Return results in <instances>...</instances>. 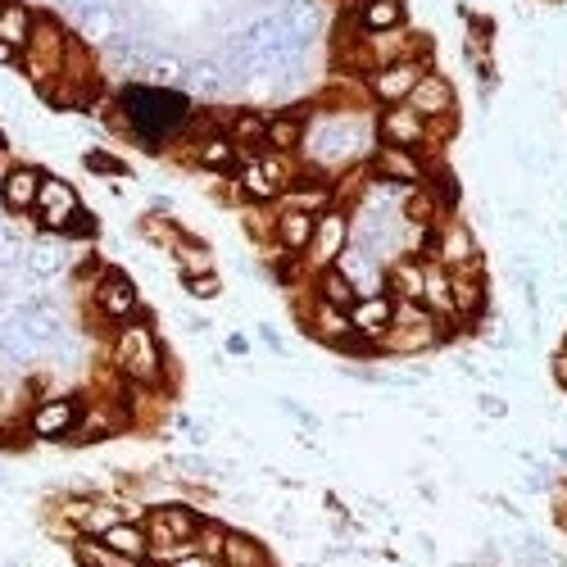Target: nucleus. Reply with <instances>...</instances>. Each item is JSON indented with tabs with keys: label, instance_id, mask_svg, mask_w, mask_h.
Returning <instances> with one entry per match:
<instances>
[{
	"label": "nucleus",
	"instance_id": "obj_1",
	"mask_svg": "<svg viewBox=\"0 0 567 567\" xmlns=\"http://www.w3.org/2000/svg\"><path fill=\"white\" fill-rule=\"evenodd\" d=\"M192 118H196V110H192L186 91L151 86V82H127L110 110V127H118L123 136H132L136 146H146V151L168 146L173 136L192 127Z\"/></svg>",
	"mask_w": 567,
	"mask_h": 567
},
{
	"label": "nucleus",
	"instance_id": "obj_2",
	"mask_svg": "<svg viewBox=\"0 0 567 567\" xmlns=\"http://www.w3.org/2000/svg\"><path fill=\"white\" fill-rule=\"evenodd\" d=\"M372 141H377V127L372 118H363V110H327L309 118L300 155H305V168L337 182L346 168L368 164V155L377 151Z\"/></svg>",
	"mask_w": 567,
	"mask_h": 567
},
{
	"label": "nucleus",
	"instance_id": "obj_3",
	"mask_svg": "<svg viewBox=\"0 0 567 567\" xmlns=\"http://www.w3.org/2000/svg\"><path fill=\"white\" fill-rule=\"evenodd\" d=\"M110 363L136 391H164L168 386V354L151 318H136L110 337Z\"/></svg>",
	"mask_w": 567,
	"mask_h": 567
},
{
	"label": "nucleus",
	"instance_id": "obj_4",
	"mask_svg": "<svg viewBox=\"0 0 567 567\" xmlns=\"http://www.w3.org/2000/svg\"><path fill=\"white\" fill-rule=\"evenodd\" d=\"M441 341H450L445 327L422 309V305H400L395 300V322L391 332L382 337V346H377V354H395V359H413V354H427L436 350Z\"/></svg>",
	"mask_w": 567,
	"mask_h": 567
},
{
	"label": "nucleus",
	"instance_id": "obj_5",
	"mask_svg": "<svg viewBox=\"0 0 567 567\" xmlns=\"http://www.w3.org/2000/svg\"><path fill=\"white\" fill-rule=\"evenodd\" d=\"M91 313H96L110 332H118V327L146 318V305H141V291H136V281L127 272L105 268L96 277V287H91Z\"/></svg>",
	"mask_w": 567,
	"mask_h": 567
},
{
	"label": "nucleus",
	"instance_id": "obj_6",
	"mask_svg": "<svg viewBox=\"0 0 567 567\" xmlns=\"http://www.w3.org/2000/svg\"><path fill=\"white\" fill-rule=\"evenodd\" d=\"M69 45L73 37L51 19V14H37V28H32V41H28V51L19 55L28 78L41 82V86H51L60 73H64V60H69Z\"/></svg>",
	"mask_w": 567,
	"mask_h": 567
},
{
	"label": "nucleus",
	"instance_id": "obj_7",
	"mask_svg": "<svg viewBox=\"0 0 567 567\" xmlns=\"http://www.w3.org/2000/svg\"><path fill=\"white\" fill-rule=\"evenodd\" d=\"M427 259H436L450 272H472L482 268V246H477V231H472L463 218H445L432 227V241H427Z\"/></svg>",
	"mask_w": 567,
	"mask_h": 567
},
{
	"label": "nucleus",
	"instance_id": "obj_8",
	"mask_svg": "<svg viewBox=\"0 0 567 567\" xmlns=\"http://www.w3.org/2000/svg\"><path fill=\"white\" fill-rule=\"evenodd\" d=\"M78 417H82V400H73V395H37L28 417H23V427L37 441H73Z\"/></svg>",
	"mask_w": 567,
	"mask_h": 567
},
{
	"label": "nucleus",
	"instance_id": "obj_9",
	"mask_svg": "<svg viewBox=\"0 0 567 567\" xmlns=\"http://www.w3.org/2000/svg\"><path fill=\"white\" fill-rule=\"evenodd\" d=\"M350 250V209L346 205H332L327 214H318V223H313V241H309V250H305V264L313 268V272H322V268H337V259Z\"/></svg>",
	"mask_w": 567,
	"mask_h": 567
},
{
	"label": "nucleus",
	"instance_id": "obj_10",
	"mask_svg": "<svg viewBox=\"0 0 567 567\" xmlns=\"http://www.w3.org/2000/svg\"><path fill=\"white\" fill-rule=\"evenodd\" d=\"M427 69H432L427 60H395V64H386V69L368 73V78H363L368 101H377L382 110H391V105H409L413 86L422 82V73H427Z\"/></svg>",
	"mask_w": 567,
	"mask_h": 567
},
{
	"label": "nucleus",
	"instance_id": "obj_11",
	"mask_svg": "<svg viewBox=\"0 0 567 567\" xmlns=\"http://www.w3.org/2000/svg\"><path fill=\"white\" fill-rule=\"evenodd\" d=\"M78 214H82V200H78L73 186H69L64 177H45V182H41V196H37V209H32L37 227H41L45 236H64Z\"/></svg>",
	"mask_w": 567,
	"mask_h": 567
},
{
	"label": "nucleus",
	"instance_id": "obj_12",
	"mask_svg": "<svg viewBox=\"0 0 567 567\" xmlns=\"http://www.w3.org/2000/svg\"><path fill=\"white\" fill-rule=\"evenodd\" d=\"M377 127V146H395V151H427V118L413 114L409 105H391V110H377L372 118Z\"/></svg>",
	"mask_w": 567,
	"mask_h": 567
},
{
	"label": "nucleus",
	"instance_id": "obj_13",
	"mask_svg": "<svg viewBox=\"0 0 567 567\" xmlns=\"http://www.w3.org/2000/svg\"><path fill=\"white\" fill-rule=\"evenodd\" d=\"M427 173H432V164L422 159L417 151L377 146V151L368 155V177L391 182V186H400V192H409V186H422V182H427Z\"/></svg>",
	"mask_w": 567,
	"mask_h": 567
},
{
	"label": "nucleus",
	"instance_id": "obj_14",
	"mask_svg": "<svg viewBox=\"0 0 567 567\" xmlns=\"http://www.w3.org/2000/svg\"><path fill=\"white\" fill-rule=\"evenodd\" d=\"M391 322H395V300L386 291L359 296L350 305V327H354V337L368 341V346H382V337L391 332Z\"/></svg>",
	"mask_w": 567,
	"mask_h": 567
},
{
	"label": "nucleus",
	"instance_id": "obj_15",
	"mask_svg": "<svg viewBox=\"0 0 567 567\" xmlns=\"http://www.w3.org/2000/svg\"><path fill=\"white\" fill-rule=\"evenodd\" d=\"M305 322V332L322 346H332V350H346L354 341V327H350V309H337V305H322V300H309V309L300 313Z\"/></svg>",
	"mask_w": 567,
	"mask_h": 567
},
{
	"label": "nucleus",
	"instance_id": "obj_16",
	"mask_svg": "<svg viewBox=\"0 0 567 567\" xmlns=\"http://www.w3.org/2000/svg\"><path fill=\"white\" fill-rule=\"evenodd\" d=\"M454 277V322L458 327H477L491 309V287H486V272L472 268V272H450Z\"/></svg>",
	"mask_w": 567,
	"mask_h": 567
},
{
	"label": "nucleus",
	"instance_id": "obj_17",
	"mask_svg": "<svg viewBox=\"0 0 567 567\" xmlns=\"http://www.w3.org/2000/svg\"><path fill=\"white\" fill-rule=\"evenodd\" d=\"M409 110H413V114H422L427 123H436V118H450V114H454V82H450L445 73L427 69V73H422V82L413 86Z\"/></svg>",
	"mask_w": 567,
	"mask_h": 567
},
{
	"label": "nucleus",
	"instance_id": "obj_18",
	"mask_svg": "<svg viewBox=\"0 0 567 567\" xmlns=\"http://www.w3.org/2000/svg\"><path fill=\"white\" fill-rule=\"evenodd\" d=\"M41 182H45V173L41 168H32V164H14V168H6V177H0V205H6L10 214H32L37 209V196H41Z\"/></svg>",
	"mask_w": 567,
	"mask_h": 567
},
{
	"label": "nucleus",
	"instance_id": "obj_19",
	"mask_svg": "<svg viewBox=\"0 0 567 567\" xmlns=\"http://www.w3.org/2000/svg\"><path fill=\"white\" fill-rule=\"evenodd\" d=\"M337 272L350 281V287H354L359 296H377V291H386V264L377 259L372 250H363V246H350V250L337 259Z\"/></svg>",
	"mask_w": 567,
	"mask_h": 567
},
{
	"label": "nucleus",
	"instance_id": "obj_20",
	"mask_svg": "<svg viewBox=\"0 0 567 567\" xmlns=\"http://www.w3.org/2000/svg\"><path fill=\"white\" fill-rule=\"evenodd\" d=\"M422 287H427V259L422 255H395L386 264V296L400 305H422Z\"/></svg>",
	"mask_w": 567,
	"mask_h": 567
},
{
	"label": "nucleus",
	"instance_id": "obj_21",
	"mask_svg": "<svg viewBox=\"0 0 567 567\" xmlns=\"http://www.w3.org/2000/svg\"><path fill=\"white\" fill-rule=\"evenodd\" d=\"M313 214H300V209H281L277 205V214H272V246L277 250H287V255H296V259H305V250H309V241H313Z\"/></svg>",
	"mask_w": 567,
	"mask_h": 567
},
{
	"label": "nucleus",
	"instance_id": "obj_22",
	"mask_svg": "<svg viewBox=\"0 0 567 567\" xmlns=\"http://www.w3.org/2000/svg\"><path fill=\"white\" fill-rule=\"evenodd\" d=\"M305 132H309V114H305V110H281V114H268L264 151H277V155H300Z\"/></svg>",
	"mask_w": 567,
	"mask_h": 567
},
{
	"label": "nucleus",
	"instance_id": "obj_23",
	"mask_svg": "<svg viewBox=\"0 0 567 567\" xmlns=\"http://www.w3.org/2000/svg\"><path fill=\"white\" fill-rule=\"evenodd\" d=\"M404 0H363L359 14H354V28L363 37H386V32H404Z\"/></svg>",
	"mask_w": 567,
	"mask_h": 567
},
{
	"label": "nucleus",
	"instance_id": "obj_24",
	"mask_svg": "<svg viewBox=\"0 0 567 567\" xmlns=\"http://www.w3.org/2000/svg\"><path fill=\"white\" fill-rule=\"evenodd\" d=\"M218 563H223V567H277L272 549H268L259 536L236 532V527H227V540H223Z\"/></svg>",
	"mask_w": 567,
	"mask_h": 567
},
{
	"label": "nucleus",
	"instance_id": "obj_25",
	"mask_svg": "<svg viewBox=\"0 0 567 567\" xmlns=\"http://www.w3.org/2000/svg\"><path fill=\"white\" fill-rule=\"evenodd\" d=\"M182 86H186V96L218 101L223 91L231 86V78H227V69L218 64V55H200V60H192V64H186V78H182Z\"/></svg>",
	"mask_w": 567,
	"mask_h": 567
},
{
	"label": "nucleus",
	"instance_id": "obj_26",
	"mask_svg": "<svg viewBox=\"0 0 567 567\" xmlns=\"http://www.w3.org/2000/svg\"><path fill=\"white\" fill-rule=\"evenodd\" d=\"M23 264L37 281H51L60 272H69V246H64V236H41V241H32L23 250Z\"/></svg>",
	"mask_w": 567,
	"mask_h": 567
},
{
	"label": "nucleus",
	"instance_id": "obj_27",
	"mask_svg": "<svg viewBox=\"0 0 567 567\" xmlns=\"http://www.w3.org/2000/svg\"><path fill=\"white\" fill-rule=\"evenodd\" d=\"M192 159H196L200 168H209V173H236V168H241V151L231 146L227 132H205V136H196Z\"/></svg>",
	"mask_w": 567,
	"mask_h": 567
},
{
	"label": "nucleus",
	"instance_id": "obj_28",
	"mask_svg": "<svg viewBox=\"0 0 567 567\" xmlns=\"http://www.w3.org/2000/svg\"><path fill=\"white\" fill-rule=\"evenodd\" d=\"M223 132L231 136V146L241 151V159H250V155H259V151H264V136H268V114L236 110V114H227V127H223Z\"/></svg>",
	"mask_w": 567,
	"mask_h": 567
},
{
	"label": "nucleus",
	"instance_id": "obj_29",
	"mask_svg": "<svg viewBox=\"0 0 567 567\" xmlns=\"http://www.w3.org/2000/svg\"><path fill=\"white\" fill-rule=\"evenodd\" d=\"M277 19H281V28H287V37L300 41V45H309L322 32V10L313 6V0H287V6L277 10Z\"/></svg>",
	"mask_w": 567,
	"mask_h": 567
},
{
	"label": "nucleus",
	"instance_id": "obj_30",
	"mask_svg": "<svg viewBox=\"0 0 567 567\" xmlns=\"http://www.w3.org/2000/svg\"><path fill=\"white\" fill-rule=\"evenodd\" d=\"M101 540H105L114 554H123V558H132V563H141V567H146V558H151L146 523H118V527H110Z\"/></svg>",
	"mask_w": 567,
	"mask_h": 567
},
{
	"label": "nucleus",
	"instance_id": "obj_31",
	"mask_svg": "<svg viewBox=\"0 0 567 567\" xmlns=\"http://www.w3.org/2000/svg\"><path fill=\"white\" fill-rule=\"evenodd\" d=\"M32 28H37V14L28 6H19V0H10L6 10H0V41L10 45V51H28V41H32Z\"/></svg>",
	"mask_w": 567,
	"mask_h": 567
},
{
	"label": "nucleus",
	"instance_id": "obj_32",
	"mask_svg": "<svg viewBox=\"0 0 567 567\" xmlns=\"http://www.w3.org/2000/svg\"><path fill=\"white\" fill-rule=\"evenodd\" d=\"M313 300L337 305V309H350V305L359 300V291L350 287V281H346L337 268H322V272H313Z\"/></svg>",
	"mask_w": 567,
	"mask_h": 567
},
{
	"label": "nucleus",
	"instance_id": "obj_33",
	"mask_svg": "<svg viewBox=\"0 0 567 567\" xmlns=\"http://www.w3.org/2000/svg\"><path fill=\"white\" fill-rule=\"evenodd\" d=\"M69 549H73V563H78V567H141V563H132V558L114 554L105 540H91V536L73 540Z\"/></svg>",
	"mask_w": 567,
	"mask_h": 567
},
{
	"label": "nucleus",
	"instance_id": "obj_34",
	"mask_svg": "<svg viewBox=\"0 0 567 567\" xmlns=\"http://www.w3.org/2000/svg\"><path fill=\"white\" fill-rule=\"evenodd\" d=\"M173 259L182 264V277L214 272V250H209L205 241H196V236H182V241L173 246Z\"/></svg>",
	"mask_w": 567,
	"mask_h": 567
},
{
	"label": "nucleus",
	"instance_id": "obj_35",
	"mask_svg": "<svg viewBox=\"0 0 567 567\" xmlns=\"http://www.w3.org/2000/svg\"><path fill=\"white\" fill-rule=\"evenodd\" d=\"M223 540H227V527L218 523V517H205V527H200V536H196V549L209 554V558H218V554H223Z\"/></svg>",
	"mask_w": 567,
	"mask_h": 567
},
{
	"label": "nucleus",
	"instance_id": "obj_36",
	"mask_svg": "<svg viewBox=\"0 0 567 567\" xmlns=\"http://www.w3.org/2000/svg\"><path fill=\"white\" fill-rule=\"evenodd\" d=\"M19 259H23V241H19V236L6 223H0V272L19 268Z\"/></svg>",
	"mask_w": 567,
	"mask_h": 567
},
{
	"label": "nucleus",
	"instance_id": "obj_37",
	"mask_svg": "<svg viewBox=\"0 0 567 567\" xmlns=\"http://www.w3.org/2000/svg\"><path fill=\"white\" fill-rule=\"evenodd\" d=\"M186 281V296H196V300H214L223 291V277L218 272H200V277H182Z\"/></svg>",
	"mask_w": 567,
	"mask_h": 567
},
{
	"label": "nucleus",
	"instance_id": "obj_38",
	"mask_svg": "<svg viewBox=\"0 0 567 567\" xmlns=\"http://www.w3.org/2000/svg\"><path fill=\"white\" fill-rule=\"evenodd\" d=\"M86 168L91 173H105V177H118L123 173V164L114 155H105V151H86Z\"/></svg>",
	"mask_w": 567,
	"mask_h": 567
},
{
	"label": "nucleus",
	"instance_id": "obj_39",
	"mask_svg": "<svg viewBox=\"0 0 567 567\" xmlns=\"http://www.w3.org/2000/svg\"><path fill=\"white\" fill-rule=\"evenodd\" d=\"M168 567H223L218 558H209V554H200V549H186L182 558H173Z\"/></svg>",
	"mask_w": 567,
	"mask_h": 567
},
{
	"label": "nucleus",
	"instance_id": "obj_40",
	"mask_svg": "<svg viewBox=\"0 0 567 567\" xmlns=\"http://www.w3.org/2000/svg\"><path fill=\"white\" fill-rule=\"evenodd\" d=\"M549 372H554V382L567 391V337H563V346L554 350V359H549Z\"/></svg>",
	"mask_w": 567,
	"mask_h": 567
},
{
	"label": "nucleus",
	"instance_id": "obj_41",
	"mask_svg": "<svg viewBox=\"0 0 567 567\" xmlns=\"http://www.w3.org/2000/svg\"><path fill=\"white\" fill-rule=\"evenodd\" d=\"M482 413H486V417H504V413H508V404H504V400H495V395H482Z\"/></svg>",
	"mask_w": 567,
	"mask_h": 567
},
{
	"label": "nucleus",
	"instance_id": "obj_42",
	"mask_svg": "<svg viewBox=\"0 0 567 567\" xmlns=\"http://www.w3.org/2000/svg\"><path fill=\"white\" fill-rule=\"evenodd\" d=\"M259 337H264V346H268V350H277V354H281V350H287V346H281V337L272 332V327H259Z\"/></svg>",
	"mask_w": 567,
	"mask_h": 567
},
{
	"label": "nucleus",
	"instance_id": "obj_43",
	"mask_svg": "<svg viewBox=\"0 0 567 567\" xmlns=\"http://www.w3.org/2000/svg\"><path fill=\"white\" fill-rule=\"evenodd\" d=\"M227 350H231V354H246L250 346H246V337H227Z\"/></svg>",
	"mask_w": 567,
	"mask_h": 567
},
{
	"label": "nucleus",
	"instance_id": "obj_44",
	"mask_svg": "<svg viewBox=\"0 0 567 567\" xmlns=\"http://www.w3.org/2000/svg\"><path fill=\"white\" fill-rule=\"evenodd\" d=\"M14 60H19V51H10V45L0 41V64H14Z\"/></svg>",
	"mask_w": 567,
	"mask_h": 567
},
{
	"label": "nucleus",
	"instance_id": "obj_45",
	"mask_svg": "<svg viewBox=\"0 0 567 567\" xmlns=\"http://www.w3.org/2000/svg\"><path fill=\"white\" fill-rule=\"evenodd\" d=\"M6 6H10V0H0V10H6Z\"/></svg>",
	"mask_w": 567,
	"mask_h": 567
},
{
	"label": "nucleus",
	"instance_id": "obj_46",
	"mask_svg": "<svg viewBox=\"0 0 567 567\" xmlns=\"http://www.w3.org/2000/svg\"><path fill=\"white\" fill-rule=\"evenodd\" d=\"M563 300H567V296H563Z\"/></svg>",
	"mask_w": 567,
	"mask_h": 567
},
{
	"label": "nucleus",
	"instance_id": "obj_47",
	"mask_svg": "<svg viewBox=\"0 0 567 567\" xmlns=\"http://www.w3.org/2000/svg\"><path fill=\"white\" fill-rule=\"evenodd\" d=\"M563 454H567V450H563Z\"/></svg>",
	"mask_w": 567,
	"mask_h": 567
}]
</instances>
